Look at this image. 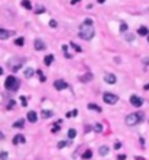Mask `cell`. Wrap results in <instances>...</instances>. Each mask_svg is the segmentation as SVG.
<instances>
[{"instance_id":"obj_28","label":"cell","mask_w":149,"mask_h":160,"mask_svg":"<svg viewBox=\"0 0 149 160\" xmlns=\"http://www.w3.org/2000/svg\"><path fill=\"white\" fill-rule=\"evenodd\" d=\"M70 47H72V48H75V50H76L78 53H82V48H80V47H78V45L75 44V42H70Z\"/></svg>"},{"instance_id":"obj_18","label":"cell","mask_w":149,"mask_h":160,"mask_svg":"<svg viewBox=\"0 0 149 160\" xmlns=\"http://www.w3.org/2000/svg\"><path fill=\"white\" fill-rule=\"evenodd\" d=\"M92 77H94V76H92L91 73H86L85 76H82V77H79V80H80V82H89V80H91Z\"/></svg>"},{"instance_id":"obj_4","label":"cell","mask_w":149,"mask_h":160,"mask_svg":"<svg viewBox=\"0 0 149 160\" xmlns=\"http://www.w3.org/2000/svg\"><path fill=\"white\" fill-rule=\"evenodd\" d=\"M102 99H104V102H105V104L114 105V104H117V101H118V96H117V95H114V93H110V92H105V93L102 95Z\"/></svg>"},{"instance_id":"obj_5","label":"cell","mask_w":149,"mask_h":160,"mask_svg":"<svg viewBox=\"0 0 149 160\" xmlns=\"http://www.w3.org/2000/svg\"><path fill=\"white\" fill-rule=\"evenodd\" d=\"M130 104L133 105L134 108H140L143 105V99L140 96H136V95H133V96L130 97Z\"/></svg>"},{"instance_id":"obj_16","label":"cell","mask_w":149,"mask_h":160,"mask_svg":"<svg viewBox=\"0 0 149 160\" xmlns=\"http://www.w3.org/2000/svg\"><path fill=\"white\" fill-rule=\"evenodd\" d=\"M88 108H89V109H91V111H95V112H101V106H98V105H97V104H89L88 105Z\"/></svg>"},{"instance_id":"obj_3","label":"cell","mask_w":149,"mask_h":160,"mask_svg":"<svg viewBox=\"0 0 149 160\" xmlns=\"http://www.w3.org/2000/svg\"><path fill=\"white\" fill-rule=\"evenodd\" d=\"M4 87H6V90L16 92L19 89V80H18L15 76H9V77L4 80Z\"/></svg>"},{"instance_id":"obj_6","label":"cell","mask_w":149,"mask_h":160,"mask_svg":"<svg viewBox=\"0 0 149 160\" xmlns=\"http://www.w3.org/2000/svg\"><path fill=\"white\" fill-rule=\"evenodd\" d=\"M104 80L108 85H114V83L117 82V77H116V74H113V73H107V74L104 76Z\"/></svg>"},{"instance_id":"obj_41","label":"cell","mask_w":149,"mask_h":160,"mask_svg":"<svg viewBox=\"0 0 149 160\" xmlns=\"http://www.w3.org/2000/svg\"><path fill=\"white\" fill-rule=\"evenodd\" d=\"M3 138H4V134H3L2 131H0V140H3Z\"/></svg>"},{"instance_id":"obj_23","label":"cell","mask_w":149,"mask_h":160,"mask_svg":"<svg viewBox=\"0 0 149 160\" xmlns=\"http://www.w3.org/2000/svg\"><path fill=\"white\" fill-rule=\"evenodd\" d=\"M53 116V112L51 111H42V118L47 119V118H51Z\"/></svg>"},{"instance_id":"obj_36","label":"cell","mask_w":149,"mask_h":160,"mask_svg":"<svg viewBox=\"0 0 149 160\" xmlns=\"http://www.w3.org/2000/svg\"><path fill=\"white\" fill-rule=\"evenodd\" d=\"M126 157H127L126 154H118V156H117V159H118V160H126Z\"/></svg>"},{"instance_id":"obj_8","label":"cell","mask_w":149,"mask_h":160,"mask_svg":"<svg viewBox=\"0 0 149 160\" xmlns=\"http://www.w3.org/2000/svg\"><path fill=\"white\" fill-rule=\"evenodd\" d=\"M54 87L57 89V90H63V89L67 87V83L64 80H56L54 82Z\"/></svg>"},{"instance_id":"obj_24","label":"cell","mask_w":149,"mask_h":160,"mask_svg":"<svg viewBox=\"0 0 149 160\" xmlns=\"http://www.w3.org/2000/svg\"><path fill=\"white\" fill-rule=\"evenodd\" d=\"M91 156H92V151H91V150H86L85 153L82 154V159L88 160V159H91Z\"/></svg>"},{"instance_id":"obj_26","label":"cell","mask_w":149,"mask_h":160,"mask_svg":"<svg viewBox=\"0 0 149 160\" xmlns=\"http://www.w3.org/2000/svg\"><path fill=\"white\" fill-rule=\"evenodd\" d=\"M37 74H38V77H40V82H45V76L41 70H37Z\"/></svg>"},{"instance_id":"obj_11","label":"cell","mask_w":149,"mask_h":160,"mask_svg":"<svg viewBox=\"0 0 149 160\" xmlns=\"http://www.w3.org/2000/svg\"><path fill=\"white\" fill-rule=\"evenodd\" d=\"M13 35V31H6V29H0V39H7V38Z\"/></svg>"},{"instance_id":"obj_43","label":"cell","mask_w":149,"mask_h":160,"mask_svg":"<svg viewBox=\"0 0 149 160\" xmlns=\"http://www.w3.org/2000/svg\"><path fill=\"white\" fill-rule=\"evenodd\" d=\"M145 90H149V83H148V85L145 86Z\"/></svg>"},{"instance_id":"obj_13","label":"cell","mask_w":149,"mask_h":160,"mask_svg":"<svg viewBox=\"0 0 149 160\" xmlns=\"http://www.w3.org/2000/svg\"><path fill=\"white\" fill-rule=\"evenodd\" d=\"M53 61H54V55H51V54L45 55V58H44V64H45V66H51Z\"/></svg>"},{"instance_id":"obj_33","label":"cell","mask_w":149,"mask_h":160,"mask_svg":"<svg viewBox=\"0 0 149 160\" xmlns=\"http://www.w3.org/2000/svg\"><path fill=\"white\" fill-rule=\"evenodd\" d=\"M120 31L121 32H126L127 31V25H126V23H121V25H120Z\"/></svg>"},{"instance_id":"obj_45","label":"cell","mask_w":149,"mask_h":160,"mask_svg":"<svg viewBox=\"0 0 149 160\" xmlns=\"http://www.w3.org/2000/svg\"><path fill=\"white\" fill-rule=\"evenodd\" d=\"M98 2H99V3H102V2H105V0H98Z\"/></svg>"},{"instance_id":"obj_22","label":"cell","mask_w":149,"mask_h":160,"mask_svg":"<svg viewBox=\"0 0 149 160\" xmlns=\"http://www.w3.org/2000/svg\"><path fill=\"white\" fill-rule=\"evenodd\" d=\"M22 6L25 7V9H28V10L32 9V4H31V2H29V0H23V2H22Z\"/></svg>"},{"instance_id":"obj_15","label":"cell","mask_w":149,"mask_h":160,"mask_svg":"<svg viewBox=\"0 0 149 160\" xmlns=\"http://www.w3.org/2000/svg\"><path fill=\"white\" fill-rule=\"evenodd\" d=\"M23 74H25V77H26V79H31L32 76L35 74V70H34V69H31V67H29V69H26L25 71H23Z\"/></svg>"},{"instance_id":"obj_40","label":"cell","mask_w":149,"mask_h":160,"mask_svg":"<svg viewBox=\"0 0 149 160\" xmlns=\"http://www.w3.org/2000/svg\"><path fill=\"white\" fill-rule=\"evenodd\" d=\"M126 39H127V41H133V35H127Z\"/></svg>"},{"instance_id":"obj_2","label":"cell","mask_w":149,"mask_h":160,"mask_svg":"<svg viewBox=\"0 0 149 160\" xmlns=\"http://www.w3.org/2000/svg\"><path fill=\"white\" fill-rule=\"evenodd\" d=\"M95 35V31H94V25H82V28H80L79 31V37L82 38V39H86V41H89L92 37Z\"/></svg>"},{"instance_id":"obj_9","label":"cell","mask_w":149,"mask_h":160,"mask_svg":"<svg viewBox=\"0 0 149 160\" xmlns=\"http://www.w3.org/2000/svg\"><path fill=\"white\" fill-rule=\"evenodd\" d=\"M26 140H25V137H23L22 134H18V135H15L13 137V144H23Z\"/></svg>"},{"instance_id":"obj_42","label":"cell","mask_w":149,"mask_h":160,"mask_svg":"<svg viewBox=\"0 0 149 160\" xmlns=\"http://www.w3.org/2000/svg\"><path fill=\"white\" fill-rule=\"evenodd\" d=\"M78 2H79V0H72V3L70 4H75V3H78Z\"/></svg>"},{"instance_id":"obj_20","label":"cell","mask_w":149,"mask_h":160,"mask_svg":"<svg viewBox=\"0 0 149 160\" xmlns=\"http://www.w3.org/2000/svg\"><path fill=\"white\" fill-rule=\"evenodd\" d=\"M23 119H18V121H16L15 124H13V127H15V128H23Z\"/></svg>"},{"instance_id":"obj_46","label":"cell","mask_w":149,"mask_h":160,"mask_svg":"<svg viewBox=\"0 0 149 160\" xmlns=\"http://www.w3.org/2000/svg\"><path fill=\"white\" fill-rule=\"evenodd\" d=\"M148 42H149V35H148Z\"/></svg>"},{"instance_id":"obj_1","label":"cell","mask_w":149,"mask_h":160,"mask_svg":"<svg viewBox=\"0 0 149 160\" xmlns=\"http://www.w3.org/2000/svg\"><path fill=\"white\" fill-rule=\"evenodd\" d=\"M143 118H145V115H143V112H134V113H130V115L126 116V124L130 127L133 125H137L139 122H142Z\"/></svg>"},{"instance_id":"obj_34","label":"cell","mask_w":149,"mask_h":160,"mask_svg":"<svg viewBox=\"0 0 149 160\" xmlns=\"http://www.w3.org/2000/svg\"><path fill=\"white\" fill-rule=\"evenodd\" d=\"M66 144H67L66 141H60V143L57 144V147H59V148H63V147H66Z\"/></svg>"},{"instance_id":"obj_38","label":"cell","mask_w":149,"mask_h":160,"mask_svg":"<svg viewBox=\"0 0 149 160\" xmlns=\"http://www.w3.org/2000/svg\"><path fill=\"white\" fill-rule=\"evenodd\" d=\"M13 106H15V101H10V102H9V105H7V108L10 109V108H13Z\"/></svg>"},{"instance_id":"obj_31","label":"cell","mask_w":149,"mask_h":160,"mask_svg":"<svg viewBox=\"0 0 149 160\" xmlns=\"http://www.w3.org/2000/svg\"><path fill=\"white\" fill-rule=\"evenodd\" d=\"M0 160H7V153L6 151H2V153H0Z\"/></svg>"},{"instance_id":"obj_7","label":"cell","mask_w":149,"mask_h":160,"mask_svg":"<svg viewBox=\"0 0 149 160\" xmlns=\"http://www.w3.org/2000/svg\"><path fill=\"white\" fill-rule=\"evenodd\" d=\"M34 47H35V51H44L45 50V44L42 42V39H35Z\"/></svg>"},{"instance_id":"obj_32","label":"cell","mask_w":149,"mask_h":160,"mask_svg":"<svg viewBox=\"0 0 149 160\" xmlns=\"http://www.w3.org/2000/svg\"><path fill=\"white\" fill-rule=\"evenodd\" d=\"M83 25H94V20L92 19H85V22H83Z\"/></svg>"},{"instance_id":"obj_39","label":"cell","mask_w":149,"mask_h":160,"mask_svg":"<svg viewBox=\"0 0 149 160\" xmlns=\"http://www.w3.org/2000/svg\"><path fill=\"white\" fill-rule=\"evenodd\" d=\"M120 147H121V143H118V141H117V143L114 144V148L117 150V148H120Z\"/></svg>"},{"instance_id":"obj_10","label":"cell","mask_w":149,"mask_h":160,"mask_svg":"<svg viewBox=\"0 0 149 160\" xmlns=\"http://www.w3.org/2000/svg\"><path fill=\"white\" fill-rule=\"evenodd\" d=\"M26 118H28L29 122H37V119H38V115H37L34 111H29L28 115H26Z\"/></svg>"},{"instance_id":"obj_44","label":"cell","mask_w":149,"mask_h":160,"mask_svg":"<svg viewBox=\"0 0 149 160\" xmlns=\"http://www.w3.org/2000/svg\"><path fill=\"white\" fill-rule=\"evenodd\" d=\"M3 74V69H2V67H0V76Z\"/></svg>"},{"instance_id":"obj_25","label":"cell","mask_w":149,"mask_h":160,"mask_svg":"<svg viewBox=\"0 0 149 160\" xmlns=\"http://www.w3.org/2000/svg\"><path fill=\"white\" fill-rule=\"evenodd\" d=\"M59 131H60V121L56 122V124H54V127L51 128V132H59Z\"/></svg>"},{"instance_id":"obj_14","label":"cell","mask_w":149,"mask_h":160,"mask_svg":"<svg viewBox=\"0 0 149 160\" xmlns=\"http://www.w3.org/2000/svg\"><path fill=\"white\" fill-rule=\"evenodd\" d=\"M9 67H10V70L15 73V71H18V70L22 67V63H10V64H9Z\"/></svg>"},{"instance_id":"obj_19","label":"cell","mask_w":149,"mask_h":160,"mask_svg":"<svg viewBox=\"0 0 149 160\" xmlns=\"http://www.w3.org/2000/svg\"><path fill=\"white\" fill-rule=\"evenodd\" d=\"M15 44L18 45V47H22V45L25 44V39H23L22 37H19V38H16V39H15Z\"/></svg>"},{"instance_id":"obj_29","label":"cell","mask_w":149,"mask_h":160,"mask_svg":"<svg viewBox=\"0 0 149 160\" xmlns=\"http://www.w3.org/2000/svg\"><path fill=\"white\" fill-rule=\"evenodd\" d=\"M21 104H22V106H26V105H28V101H26V96H21Z\"/></svg>"},{"instance_id":"obj_17","label":"cell","mask_w":149,"mask_h":160,"mask_svg":"<svg viewBox=\"0 0 149 160\" xmlns=\"http://www.w3.org/2000/svg\"><path fill=\"white\" fill-rule=\"evenodd\" d=\"M108 151H110V148L107 146H101L99 147V156H105V154H108Z\"/></svg>"},{"instance_id":"obj_30","label":"cell","mask_w":149,"mask_h":160,"mask_svg":"<svg viewBox=\"0 0 149 160\" xmlns=\"http://www.w3.org/2000/svg\"><path fill=\"white\" fill-rule=\"evenodd\" d=\"M76 115H78V111H76V109L72 111V112H67V113H66L67 118H70V116H76Z\"/></svg>"},{"instance_id":"obj_35","label":"cell","mask_w":149,"mask_h":160,"mask_svg":"<svg viewBox=\"0 0 149 160\" xmlns=\"http://www.w3.org/2000/svg\"><path fill=\"white\" fill-rule=\"evenodd\" d=\"M42 12H44V7H41V6L35 9V13H42Z\"/></svg>"},{"instance_id":"obj_27","label":"cell","mask_w":149,"mask_h":160,"mask_svg":"<svg viewBox=\"0 0 149 160\" xmlns=\"http://www.w3.org/2000/svg\"><path fill=\"white\" fill-rule=\"evenodd\" d=\"M94 130H95V132H102V125L101 124H95V125H94Z\"/></svg>"},{"instance_id":"obj_37","label":"cell","mask_w":149,"mask_h":160,"mask_svg":"<svg viewBox=\"0 0 149 160\" xmlns=\"http://www.w3.org/2000/svg\"><path fill=\"white\" fill-rule=\"evenodd\" d=\"M50 26L51 28H56V26H57V22H56V20H50Z\"/></svg>"},{"instance_id":"obj_12","label":"cell","mask_w":149,"mask_h":160,"mask_svg":"<svg viewBox=\"0 0 149 160\" xmlns=\"http://www.w3.org/2000/svg\"><path fill=\"white\" fill-rule=\"evenodd\" d=\"M137 34H139L140 37H148L149 35V29L146 28V26H140V28L137 29Z\"/></svg>"},{"instance_id":"obj_21","label":"cell","mask_w":149,"mask_h":160,"mask_svg":"<svg viewBox=\"0 0 149 160\" xmlns=\"http://www.w3.org/2000/svg\"><path fill=\"white\" fill-rule=\"evenodd\" d=\"M67 135H69L70 140H72V138H75V137H76V130H75V128H70L69 131H67Z\"/></svg>"}]
</instances>
